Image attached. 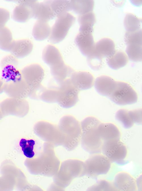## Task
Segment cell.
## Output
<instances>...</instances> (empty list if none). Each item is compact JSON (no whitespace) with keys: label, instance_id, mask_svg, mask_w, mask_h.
Returning a JSON list of instances; mask_svg holds the SVG:
<instances>
[{"label":"cell","instance_id":"33","mask_svg":"<svg viewBox=\"0 0 142 191\" xmlns=\"http://www.w3.org/2000/svg\"><path fill=\"white\" fill-rule=\"evenodd\" d=\"M10 17V13L7 9L0 8V27L5 26Z\"/></svg>","mask_w":142,"mask_h":191},{"label":"cell","instance_id":"19","mask_svg":"<svg viewBox=\"0 0 142 191\" xmlns=\"http://www.w3.org/2000/svg\"><path fill=\"white\" fill-rule=\"evenodd\" d=\"M51 28L48 22L37 20L34 24L32 31V35L36 41H41L49 38Z\"/></svg>","mask_w":142,"mask_h":191},{"label":"cell","instance_id":"2","mask_svg":"<svg viewBox=\"0 0 142 191\" xmlns=\"http://www.w3.org/2000/svg\"><path fill=\"white\" fill-rule=\"evenodd\" d=\"M51 28L49 41L52 44L60 43L65 38L72 27L74 24L76 18L69 12L57 17Z\"/></svg>","mask_w":142,"mask_h":191},{"label":"cell","instance_id":"17","mask_svg":"<svg viewBox=\"0 0 142 191\" xmlns=\"http://www.w3.org/2000/svg\"><path fill=\"white\" fill-rule=\"evenodd\" d=\"M56 17L50 6L49 0L36 3L33 8L32 18L48 22Z\"/></svg>","mask_w":142,"mask_h":191},{"label":"cell","instance_id":"16","mask_svg":"<svg viewBox=\"0 0 142 191\" xmlns=\"http://www.w3.org/2000/svg\"><path fill=\"white\" fill-rule=\"evenodd\" d=\"M116 81L110 76L102 75L96 79L94 83V86L99 94L108 97L114 89Z\"/></svg>","mask_w":142,"mask_h":191},{"label":"cell","instance_id":"5","mask_svg":"<svg viewBox=\"0 0 142 191\" xmlns=\"http://www.w3.org/2000/svg\"><path fill=\"white\" fill-rule=\"evenodd\" d=\"M9 77L5 83L4 90L12 98L21 99L25 96L29 86L22 78L20 71H18Z\"/></svg>","mask_w":142,"mask_h":191},{"label":"cell","instance_id":"3","mask_svg":"<svg viewBox=\"0 0 142 191\" xmlns=\"http://www.w3.org/2000/svg\"><path fill=\"white\" fill-rule=\"evenodd\" d=\"M101 122L93 116L87 118L84 121L85 141L87 148L91 153H99L101 151L103 141L98 131V127Z\"/></svg>","mask_w":142,"mask_h":191},{"label":"cell","instance_id":"14","mask_svg":"<svg viewBox=\"0 0 142 191\" xmlns=\"http://www.w3.org/2000/svg\"><path fill=\"white\" fill-rule=\"evenodd\" d=\"M62 90L60 97L62 104L68 105L74 104L78 100V91L69 78L61 83Z\"/></svg>","mask_w":142,"mask_h":191},{"label":"cell","instance_id":"8","mask_svg":"<svg viewBox=\"0 0 142 191\" xmlns=\"http://www.w3.org/2000/svg\"><path fill=\"white\" fill-rule=\"evenodd\" d=\"M114 41L110 38H103L95 43L93 53L90 57L103 63V60L112 55L116 51Z\"/></svg>","mask_w":142,"mask_h":191},{"label":"cell","instance_id":"18","mask_svg":"<svg viewBox=\"0 0 142 191\" xmlns=\"http://www.w3.org/2000/svg\"><path fill=\"white\" fill-rule=\"evenodd\" d=\"M98 131L103 141L120 139L121 134L118 128L110 123H101L98 125Z\"/></svg>","mask_w":142,"mask_h":191},{"label":"cell","instance_id":"27","mask_svg":"<svg viewBox=\"0 0 142 191\" xmlns=\"http://www.w3.org/2000/svg\"><path fill=\"white\" fill-rule=\"evenodd\" d=\"M1 66L6 74H11L17 70L18 59L11 54L6 55L2 59Z\"/></svg>","mask_w":142,"mask_h":191},{"label":"cell","instance_id":"30","mask_svg":"<svg viewBox=\"0 0 142 191\" xmlns=\"http://www.w3.org/2000/svg\"><path fill=\"white\" fill-rule=\"evenodd\" d=\"M35 144L34 141L33 140H26L22 139L20 142V146L22 148L24 155L28 158H32L34 155L33 151L34 146Z\"/></svg>","mask_w":142,"mask_h":191},{"label":"cell","instance_id":"15","mask_svg":"<svg viewBox=\"0 0 142 191\" xmlns=\"http://www.w3.org/2000/svg\"><path fill=\"white\" fill-rule=\"evenodd\" d=\"M113 185L116 189L123 191H135L136 182L129 173L121 172L118 173L114 179Z\"/></svg>","mask_w":142,"mask_h":191},{"label":"cell","instance_id":"31","mask_svg":"<svg viewBox=\"0 0 142 191\" xmlns=\"http://www.w3.org/2000/svg\"><path fill=\"white\" fill-rule=\"evenodd\" d=\"M124 39L126 45L131 43L142 44L141 29L134 32L126 31L125 33Z\"/></svg>","mask_w":142,"mask_h":191},{"label":"cell","instance_id":"23","mask_svg":"<svg viewBox=\"0 0 142 191\" xmlns=\"http://www.w3.org/2000/svg\"><path fill=\"white\" fill-rule=\"evenodd\" d=\"M72 10L79 15L92 11L94 0H70Z\"/></svg>","mask_w":142,"mask_h":191},{"label":"cell","instance_id":"10","mask_svg":"<svg viewBox=\"0 0 142 191\" xmlns=\"http://www.w3.org/2000/svg\"><path fill=\"white\" fill-rule=\"evenodd\" d=\"M42 57L43 61L50 69L57 67L65 63L60 51L52 45L48 44L45 47L43 50Z\"/></svg>","mask_w":142,"mask_h":191},{"label":"cell","instance_id":"34","mask_svg":"<svg viewBox=\"0 0 142 191\" xmlns=\"http://www.w3.org/2000/svg\"><path fill=\"white\" fill-rule=\"evenodd\" d=\"M5 83L3 80L0 77V93L4 90Z\"/></svg>","mask_w":142,"mask_h":191},{"label":"cell","instance_id":"22","mask_svg":"<svg viewBox=\"0 0 142 191\" xmlns=\"http://www.w3.org/2000/svg\"><path fill=\"white\" fill-rule=\"evenodd\" d=\"M51 75L58 83H61L70 78L75 72L73 69L65 63L57 68L50 69Z\"/></svg>","mask_w":142,"mask_h":191},{"label":"cell","instance_id":"4","mask_svg":"<svg viewBox=\"0 0 142 191\" xmlns=\"http://www.w3.org/2000/svg\"><path fill=\"white\" fill-rule=\"evenodd\" d=\"M101 151L111 162H114L122 161L128 153L126 146L120 139L103 141Z\"/></svg>","mask_w":142,"mask_h":191},{"label":"cell","instance_id":"9","mask_svg":"<svg viewBox=\"0 0 142 191\" xmlns=\"http://www.w3.org/2000/svg\"><path fill=\"white\" fill-rule=\"evenodd\" d=\"M19 3L13 10L12 18L13 20L20 23H25L32 18L33 8L37 2L36 0L20 1Z\"/></svg>","mask_w":142,"mask_h":191},{"label":"cell","instance_id":"24","mask_svg":"<svg viewBox=\"0 0 142 191\" xmlns=\"http://www.w3.org/2000/svg\"><path fill=\"white\" fill-rule=\"evenodd\" d=\"M49 1L56 17L72 11L70 0H49Z\"/></svg>","mask_w":142,"mask_h":191},{"label":"cell","instance_id":"32","mask_svg":"<svg viewBox=\"0 0 142 191\" xmlns=\"http://www.w3.org/2000/svg\"><path fill=\"white\" fill-rule=\"evenodd\" d=\"M142 111L141 109L129 111L131 118L134 123L141 124L142 123Z\"/></svg>","mask_w":142,"mask_h":191},{"label":"cell","instance_id":"26","mask_svg":"<svg viewBox=\"0 0 142 191\" xmlns=\"http://www.w3.org/2000/svg\"><path fill=\"white\" fill-rule=\"evenodd\" d=\"M14 39L11 30L5 26L0 27V49L10 52Z\"/></svg>","mask_w":142,"mask_h":191},{"label":"cell","instance_id":"20","mask_svg":"<svg viewBox=\"0 0 142 191\" xmlns=\"http://www.w3.org/2000/svg\"><path fill=\"white\" fill-rule=\"evenodd\" d=\"M78 21L80 25L79 32L92 33L96 22L95 13L93 11L79 15Z\"/></svg>","mask_w":142,"mask_h":191},{"label":"cell","instance_id":"11","mask_svg":"<svg viewBox=\"0 0 142 191\" xmlns=\"http://www.w3.org/2000/svg\"><path fill=\"white\" fill-rule=\"evenodd\" d=\"M75 42L85 56L88 58L93 53L95 43L92 33L79 32L75 37Z\"/></svg>","mask_w":142,"mask_h":191},{"label":"cell","instance_id":"7","mask_svg":"<svg viewBox=\"0 0 142 191\" xmlns=\"http://www.w3.org/2000/svg\"><path fill=\"white\" fill-rule=\"evenodd\" d=\"M21 76L29 86L39 85L45 76V71L39 64L33 63L28 65L20 71Z\"/></svg>","mask_w":142,"mask_h":191},{"label":"cell","instance_id":"6","mask_svg":"<svg viewBox=\"0 0 142 191\" xmlns=\"http://www.w3.org/2000/svg\"><path fill=\"white\" fill-rule=\"evenodd\" d=\"M111 161L103 154H94L89 160L88 169L91 177L106 174L110 169Z\"/></svg>","mask_w":142,"mask_h":191},{"label":"cell","instance_id":"28","mask_svg":"<svg viewBox=\"0 0 142 191\" xmlns=\"http://www.w3.org/2000/svg\"><path fill=\"white\" fill-rule=\"evenodd\" d=\"M127 45L126 54L129 59L134 62L141 61L142 44L131 43Z\"/></svg>","mask_w":142,"mask_h":191},{"label":"cell","instance_id":"21","mask_svg":"<svg viewBox=\"0 0 142 191\" xmlns=\"http://www.w3.org/2000/svg\"><path fill=\"white\" fill-rule=\"evenodd\" d=\"M106 59L108 65L114 70H118L125 66L128 64L129 59L126 53L120 50L116 51Z\"/></svg>","mask_w":142,"mask_h":191},{"label":"cell","instance_id":"29","mask_svg":"<svg viewBox=\"0 0 142 191\" xmlns=\"http://www.w3.org/2000/svg\"><path fill=\"white\" fill-rule=\"evenodd\" d=\"M116 119L122 124L126 128L131 127L134 123L129 113V111L124 109L119 110L116 113Z\"/></svg>","mask_w":142,"mask_h":191},{"label":"cell","instance_id":"25","mask_svg":"<svg viewBox=\"0 0 142 191\" xmlns=\"http://www.w3.org/2000/svg\"><path fill=\"white\" fill-rule=\"evenodd\" d=\"M124 24L126 31H136L141 29L142 19L132 13H127L124 19Z\"/></svg>","mask_w":142,"mask_h":191},{"label":"cell","instance_id":"13","mask_svg":"<svg viewBox=\"0 0 142 191\" xmlns=\"http://www.w3.org/2000/svg\"><path fill=\"white\" fill-rule=\"evenodd\" d=\"M33 48V43L28 39L14 40L10 52L17 59H22L29 55Z\"/></svg>","mask_w":142,"mask_h":191},{"label":"cell","instance_id":"1","mask_svg":"<svg viewBox=\"0 0 142 191\" xmlns=\"http://www.w3.org/2000/svg\"><path fill=\"white\" fill-rule=\"evenodd\" d=\"M108 98L115 104L122 106L135 104L138 100L137 93L132 86L122 81H116L114 89Z\"/></svg>","mask_w":142,"mask_h":191},{"label":"cell","instance_id":"12","mask_svg":"<svg viewBox=\"0 0 142 191\" xmlns=\"http://www.w3.org/2000/svg\"><path fill=\"white\" fill-rule=\"evenodd\" d=\"M73 85L80 90L91 88L94 84L95 78L91 73L85 71L74 72L70 78Z\"/></svg>","mask_w":142,"mask_h":191}]
</instances>
